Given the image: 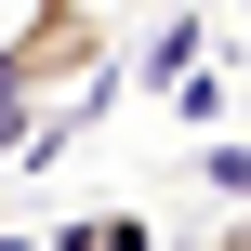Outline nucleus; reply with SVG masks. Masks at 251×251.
<instances>
[{"label": "nucleus", "instance_id": "1", "mask_svg": "<svg viewBox=\"0 0 251 251\" xmlns=\"http://www.w3.org/2000/svg\"><path fill=\"white\" fill-rule=\"evenodd\" d=\"M119 66V26L93 13V0H40V13H13L0 26V79L40 106V93H79V79H106Z\"/></svg>", "mask_w": 251, "mask_h": 251}, {"label": "nucleus", "instance_id": "2", "mask_svg": "<svg viewBox=\"0 0 251 251\" xmlns=\"http://www.w3.org/2000/svg\"><path fill=\"white\" fill-rule=\"evenodd\" d=\"M199 40H212L199 13H172V26H146V53H132V79H185V66H199Z\"/></svg>", "mask_w": 251, "mask_h": 251}, {"label": "nucleus", "instance_id": "3", "mask_svg": "<svg viewBox=\"0 0 251 251\" xmlns=\"http://www.w3.org/2000/svg\"><path fill=\"white\" fill-rule=\"evenodd\" d=\"M53 251H159V238H146V212H93V225H66Z\"/></svg>", "mask_w": 251, "mask_h": 251}, {"label": "nucleus", "instance_id": "4", "mask_svg": "<svg viewBox=\"0 0 251 251\" xmlns=\"http://www.w3.org/2000/svg\"><path fill=\"white\" fill-rule=\"evenodd\" d=\"M26 146H40V106H26L13 79H0V159H26Z\"/></svg>", "mask_w": 251, "mask_h": 251}]
</instances>
